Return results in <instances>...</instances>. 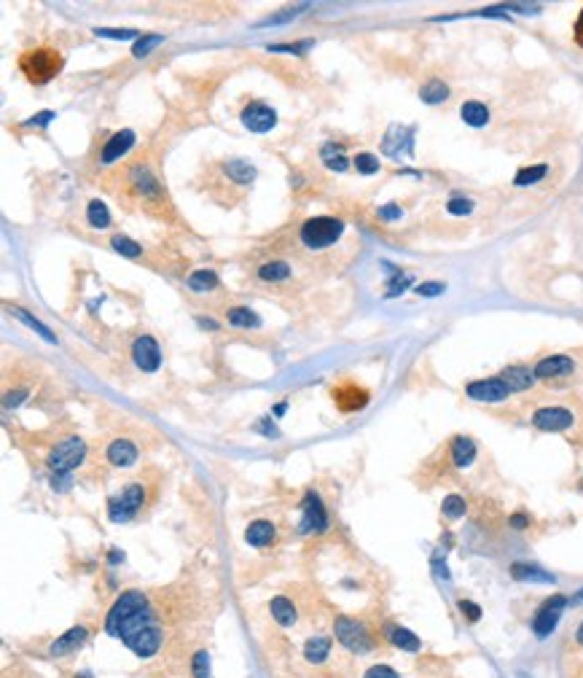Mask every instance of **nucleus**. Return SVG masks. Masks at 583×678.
<instances>
[{"label":"nucleus","mask_w":583,"mask_h":678,"mask_svg":"<svg viewBox=\"0 0 583 678\" xmlns=\"http://www.w3.org/2000/svg\"><path fill=\"white\" fill-rule=\"evenodd\" d=\"M573 423H575V415L565 407H543V409H535V415H532V425L538 431H549V434L567 431V428H573Z\"/></svg>","instance_id":"nucleus-12"},{"label":"nucleus","mask_w":583,"mask_h":678,"mask_svg":"<svg viewBox=\"0 0 583 678\" xmlns=\"http://www.w3.org/2000/svg\"><path fill=\"white\" fill-rule=\"evenodd\" d=\"M457 609H460V614H463L468 622H479L481 614H484L479 603H473V600H465V598H463V600H457Z\"/></svg>","instance_id":"nucleus-43"},{"label":"nucleus","mask_w":583,"mask_h":678,"mask_svg":"<svg viewBox=\"0 0 583 678\" xmlns=\"http://www.w3.org/2000/svg\"><path fill=\"white\" fill-rule=\"evenodd\" d=\"M333 633H336V641H339L347 651H352V654H366V651H371V649L377 646L374 633L363 625V622L350 619V616H336Z\"/></svg>","instance_id":"nucleus-4"},{"label":"nucleus","mask_w":583,"mask_h":678,"mask_svg":"<svg viewBox=\"0 0 583 678\" xmlns=\"http://www.w3.org/2000/svg\"><path fill=\"white\" fill-rule=\"evenodd\" d=\"M511 576L519 581H538V584H556V576L546 574L543 568L538 565H527V563H516L511 565Z\"/></svg>","instance_id":"nucleus-26"},{"label":"nucleus","mask_w":583,"mask_h":678,"mask_svg":"<svg viewBox=\"0 0 583 678\" xmlns=\"http://www.w3.org/2000/svg\"><path fill=\"white\" fill-rule=\"evenodd\" d=\"M94 35L100 38H116V41H129V38H140L138 30H113V27H97Z\"/></svg>","instance_id":"nucleus-44"},{"label":"nucleus","mask_w":583,"mask_h":678,"mask_svg":"<svg viewBox=\"0 0 583 678\" xmlns=\"http://www.w3.org/2000/svg\"><path fill=\"white\" fill-rule=\"evenodd\" d=\"M223 173L229 175V181L237 183V186H250L256 181V167L250 162H245V159H229V162H223Z\"/></svg>","instance_id":"nucleus-21"},{"label":"nucleus","mask_w":583,"mask_h":678,"mask_svg":"<svg viewBox=\"0 0 583 678\" xmlns=\"http://www.w3.org/2000/svg\"><path fill=\"white\" fill-rule=\"evenodd\" d=\"M446 210L452 216H468V213H473V199H468V197H452L446 202Z\"/></svg>","instance_id":"nucleus-42"},{"label":"nucleus","mask_w":583,"mask_h":678,"mask_svg":"<svg viewBox=\"0 0 583 678\" xmlns=\"http://www.w3.org/2000/svg\"><path fill=\"white\" fill-rule=\"evenodd\" d=\"M129 186L135 189L143 202H156V205H167V197L161 192V183L154 178V173L145 167V164H138L132 173H129Z\"/></svg>","instance_id":"nucleus-10"},{"label":"nucleus","mask_w":583,"mask_h":678,"mask_svg":"<svg viewBox=\"0 0 583 678\" xmlns=\"http://www.w3.org/2000/svg\"><path fill=\"white\" fill-rule=\"evenodd\" d=\"M573 369H575L573 358L559 353V355H546V358H540L532 372H535V380H556V377L573 374Z\"/></svg>","instance_id":"nucleus-17"},{"label":"nucleus","mask_w":583,"mask_h":678,"mask_svg":"<svg viewBox=\"0 0 583 678\" xmlns=\"http://www.w3.org/2000/svg\"><path fill=\"white\" fill-rule=\"evenodd\" d=\"M75 678H89V673H81V676H75Z\"/></svg>","instance_id":"nucleus-60"},{"label":"nucleus","mask_w":583,"mask_h":678,"mask_svg":"<svg viewBox=\"0 0 583 678\" xmlns=\"http://www.w3.org/2000/svg\"><path fill=\"white\" fill-rule=\"evenodd\" d=\"M269 611H272V619H275L277 625H282V627L296 625V619H298V611H296V606H293V600H288L285 595H277V598H272Z\"/></svg>","instance_id":"nucleus-24"},{"label":"nucleus","mask_w":583,"mask_h":678,"mask_svg":"<svg viewBox=\"0 0 583 678\" xmlns=\"http://www.w3.org/2000/svg\"><path fill=\"white\" fill-rule=\"evenodd\" d=\"M186 283L194 294H210V291L218 288V272L215 269H194Z\"/></svg>","instance_id":"nucleus-28"},{"label":"nucleus","mask_w":583,"mask_h":678,"mask_svg":"<svg viewBox=\"0 0 583 678\" xmlns=\"http://www.w3.org/2000/svg\"><path fill=\"white\" fill-rule=\"evenodd\" d=\"M307 6H298V8H288L285 14H277V17H269V19H264V24H282V22H288V19H293V17H298L301 11H304Z\"/></svg>","instance_id":"nucleus-48"},{"label":"nucleus","mask_w":583,"mask_h":678,"mask_svg":"<svg viewBox=\"0 0 583 678\" xmlns=\"http://www.w3.org/2000/svg\"><path fill=\"white\" fill-rule=\"evenodd\" d=\"M86 221H89L92 229H108L110 226V210H108V205L100 202V199H92L86 205Z\"/></svg>","instance_id":"nucleus-31"},{"label":"nucleus","mask_w":583,"mask_h":678,"mask_svg":"<svg viewBox=\"0 0 583 678\" xmlns=\"http://www.w3.org/2000/svg\"><path fill=\"white\" fill-rule=\"evenodd\" d=\"M52 119H54L52 111H41V113H35L33 119L27 122V127H43V124H49Z\"/></svg>","instance_id":"nucleus-52"},{"label":"nucleus","mask_w":583,"mask_h":678,"mask_svg":"<svg viewBox=\"0 0 583 678\" xmlns=\"http://www.w3.org/2000/svg\"><path fill=\"white\" fill-rule=\"evenodd\" d=\"M86 638H89V630H86L84 625L70 627L68 633H62V635L49 646V657H68V654L78 651V649L86 644Z\"/></svg>","instance_id":"nucleus-19"},{"label":"nucleus","mask_w":583,"mask_h":678,"mask_svg":"<svg viewBox=\"0 0 583 678\" xmlns=\"http://www.w3.org/2000/svg\"><path fill=\"white\" fill-rule=\"evenodd\" d=\"M500 380L508 385L511 393H516V390H527V388H532V383H535V372L527 369V366H508V369L500 374Z\"/></svg>","instance_id":"nucleus-23"},{"label":"nucleus","mask_w":583,"mask_h":678,"mask_svg":"<svg viewBox=\"0 0 583 678\" xmlns=\"http://www.w3.org/2000/svg\"><path fill=\"white\" fill-rule=\"evenodd\" d=\"M70 485H73L70 474H52V490H57V493H68Z\"/></svg>","instance_id":"nucleus-49"},{"label":"nucleus","mask_w":583,"mask_h":678,"mask_svg":"<svg viewBox=\"0 0 583 678\" xmlns=\"http://www.w3.org/2000/svg\"><path fill=\"white\" fill-rule=\"evenodd\" d=\"M8 310H11V315H17V318L22 320V323H24V326H30L33 331H38V334H41V337H43L46 342H57V337L52 334V329H49V326H43V323H41L38 318H33V315L27 313V310H22V307H8Z\"/></svg>","instance_id":"nucleus-34"},{"label":"nucleus","mask_w":583,"mask_h":678,"mask_svg":"<svg viewBox=\"0 0 583 678\" xmlns=\"http://www.w3.org/2000/svg\"><path fill=\"white\" fill-rule=\"evenodd\" d=\"M196 323H199V326H202V329H213V331L218 329V323H215V320H210V318H199V320H196Z\"/></svg>","instance_id":"nucleus-57"},{"label":"nucleus","mask_w":583,"mask_h":678,"mask_svg":"<svg viewBox=\"0 0 583 678\" xmlns=\"http://www.w3.org/2000/svg\"><path fill=\"white\" fill-rule=\"evenodd\" d=\"M304 49H309V43H280V46H269V52H293V54H298V52H304Z\"/></svg>","instance_id":"nucleus-51"},{"label":"nucleus","mask_w":583,"mask_h":678,"mask_svg":"<svg viewBox=\"0 0 583 678\" xmlns=\"http://www.w3.org/2000/svg\"><path fill=\"white\" fill-rule=\"evenodd\" d=\"M17 65H19V70H22V76H24L30 84L43 87V84L54 81V78L62 73V68H65V57H62L59 49H54V46H35V49H27V52L19 54Z\"/></svg>","instance_id":"nucleus-2"},{"label":"nucleus","mask_w":583,"mask_h":678,"mask_svg":"<svg viewBox=\"0 0 583 678\" xmlns=\"http://www.w3.org/2000/svg\"><path fill=\"white\" fill-rule=\"evenodd\" d=\"M352 164H355V170H358L361 175H377L379 167H382V162H379L374 154H368V151L358 154V157L352 159Z\"/></svg>","instance_id":"nucleus-40"},{"label":"nucleus","mask_w":583,"mask_h":678,"mask_svg":"<svg viewBox=\"0 0 583 678\" xmlns=\"http://www.w3.org/2000/svg\"><path fill=\"white\" fill-rule=\"evenodd\" d=\"M331 646H333V641H331L328 635H312L307 644H304V657H307V662H312V665H320V662L328 660Z\"/></svg>","instance_id":"nucleus-27"},{"label":"nucleus","mask_w":583,"mask_h":678,"mask_svg":"<svg viewBox=\"0 0 583 678\" xmlns=\"http://www.w3.org/2000/svg\"><path fill=\"white\" fill-rule=\"evenodd\" d=\"M105 633L119 638L140 660H151L164 646V630L143 590L121 592L105 616Z\"/></svg>","instance_id":"nucleus-1"},{"label":"nucleus","mask_w":583,"mask_h":678,"mask_svg":"<svg viewBox=\"0 0 583 678\" xmlns=\"http://www.w3.org/2000/svg\"><path fill=\"white\" fill-rule=\"evenodd\" d=\"M476 460V442L470 436H454L452 439V463L457 469H468Z\"/></svg>","instance_id":"nucleus-22"},{"label":"nucleus","mask_w":583,"mask_h":678,"mask_svg":"<svg viewBox=\"0 0 583 678\" xmlns=\"http://www.w3.org/2000/svg\"><path fill=\"white\" fill-rule=\"evenodd\" d=\"M508 522H511V528H516V530L530 528V517H527V514H521V511H519V514H511V520H508Z\"/></svg>","instance_id":"nucleus-53"},{"label":"nucleus","mask_w":583,"mask_h":678,"mask_svg":"<svg viewBox=\"0 0 583 678\" xmlns=\"http://www.w3.org/2000/svg\"><path fill=\"white\" fill-rule=\"evenodd\" d=\"M446 291L444 283H422V285H417V294L419 296H441Z\"/></svg>","instance_id":"nucleus-47"},{"label":"nucleus","mask_w":583,"mask_h":678,"mask_svg":"<svg viewBox=\"0 0 583 678\" xmlns=\"http://www.w3.org/2000/svg\"><path fill=\"white\" fill-rule=\"evenodd\" d=\"M135 140H138V135H135L132 129L113 132L110 138L105 140L103 151H100V164H113V162H119L121 157H127L129 148L135 146Z\"/></svg>","instance_id":"nucleus-16"},{"label":"nucleus","mask_w":583,"mask_h":678,"mask_svg":"<svg viewBox=\"0 0 583 678\" xmlns=\"http://www.w3.org/2000/svg\"><path fill=\"white\" fill-rule=\"evenodd\" d=\"M387 641H390L395 649H401V651H419V649H422V641L414 635L412 630L398 627V625L387 627Z\"/></svg>","instance_id":"nucleus-25"},{"label":"nucleus","mask_w":583,"mask_h":678,"mask_svg":"<svg viewBox=\"0 0 583 678\" xmlns=\"http://www.w3.org/2000/svg\"><path fill=\"white\" fill-rule=\"evenodd\" d=\"M465 396L473 401H481V404H500V401H508L511 390L500 377H487V380H476V383L465 385Z\"/></svg>","instance_id":"nucleus-11"},{"label":"nucleus","mask_w":583,"mask_h":678,"mask_svg":"<svg viewBox=\"0 0 583 678\" xmlns=\"http://www.w3.org/2000/svg\"><path fill=\"white\" fill-rule=\"evenodd\" d=\"M565 606H567L565 595H551V598H546L538 606L535 616H532V633L538 638H549L551 633L556 630V625H559V619L565 614Z\"/></svg>","instance_id":"nucleus-7"},{"label":"nucleus","mask_w":583,"mask_h":678,"mask_svg":"<svg viewBox=\"0 0 583 678\" xmlns=\"http://www.w3.org/2000/svg\"><path fill=\"white\" fill-rule=\"evenodd\" d=\"M546 173H549V167H546V164H535V167H521V170L516 173L514 183H516V186H532V183L543 181V178H546Z\"/></svg>","instance_id":"nucleus-38"},{"label":"nucleus","mask_w":583,"mask_h":678,"mask_svg":"<svg viewBox=\"0 0 583 678\" xmlns=\"http://www.w3.org/2000/svg\"><path fill=\"white\" fill-rule=\"evenodd\" d=\"M363 678H401V676H398V670L390 668V665H371V668L363 673Z\"/></svg>","instance_id":"nucleus-46"},{"label":"nucleus","mask_w":583,"mask_h":678,"mask_svg":"<svg viewBox=\"0 0 583 678\" xmlns=\"http://www.w3.org/2000/svg\"><path fill=\"white\" fill-rule=\"evenodd\" d=\"M446 97H449V87H446L441 78H430L425 87L419 89V100L428 105H438L444 103Z\"/></svg>","instance_id":"nucleus-32"},{"label":"nucleus","mask_w":583,"mask_h":678,"mask_svg":"<svg viewBox=\"0 0 583 678\" xmlns=\"http://www.w3.org/2000/svg\"><path fill=\"white\" fill-rule=\"evenodd\" d=\"M145 504V487L140 482H129L119 495L108 501V517L110 522H129Z\"/></svg>","instance_id":"nucleus-6"},{"label":"nucleus","mask_w":583,"mask_h":678,"mask_svg":"<svg viewBox=\"0 0 583 678\" xmlns=\"http://www.w3.org/2000/svg\"><path fill=\"white\" fill-rule=\"evenodd\" d=\"M258 278L264 283H282L291 278V264L288 261H266L258 267Z\"/></svg>","instance_id":"nucleus-29"},{"label":"nucleus","mask_w":583,"mask_h":678,"mask_svg":"<svg viewBox=\"0 0 583 678\" xmlns=\"http://www.w3.org/2000/svg\"><path fill=\"white\" fill-rule=\"evenodd\" d=\"M519 678H527V676H524V673H521V676H519Z\"/></svg>","instance_id":"nucleus-61"},{"label":"nucleus","mask_w":583,"mask_h":678,"mask_svg":"<svg viewBox=\"0 0 583 678\" xmlns=\"http://www.w3.org/2000/svg\"><path fill=\"white\" fill-rule=\"evenodd\" d=\"M575 644L583 646V622L578 625V630H575Z\"/></svg>","instance_id":"nucleus-58"},{"label":"nucleus","mask_w":583,"mask_h":678,"mask_svg":"<svg viewBox=\"0 0 583 678\" xmlns=\"http://www.w3.org/2000/svg\"><path fill=\"white\" fill-rule=\"evenodd\" d=\"M226 320H229L231 326H237V329H250V326H258V323H261V318H258L250 307H231V310L226 313Z\"/></svg>","instance_id":"nucleus-33"},{"label":"nucleus","mask_w":583,"mask_h":678,"mask_svg":"<svg viewBox=\"0 0 583 678\" xmlns=\"http://www.w3.org/2000/svg\"><path fill=\"white\" fill-rule=\"evenodd\" d=\"M460 116H463L465 124H470V127H484V124L489 122V108L484 103H479V100H468V103H463V108H460Z\"/></svg>","instance_id":"nucleus-30"},{"label":"nucleus","mask_w":583,"mask_h":678,"mask_svg":"<svg viewBox=\"0 0 583 678\" xmlns=\"http://www.w3.org/2000/svg\"><path fill=\"white\" fill-rule=\"evenodd\" d=\"M138 455L140 452L135 447V442H129V439H113L108 444V450H105V460L113 469H132L138 463Z\"/></svg>","instance_id":"nucleus-18"},{"label":"nucleus","mask_w":583,"mask_h":678,"mask_svg":"<svg viewBox=\"0 0 583 678\" xmlns=\"http://www.w3.org/2000/svg\"><path fill=\"white\" fill-rule=\"evenodd\" d=\"M328 511L320 495L315 490H309L301 501V522H298V533L301 536H312V533H326L328 530Z\"/></svg>","instance_id":"nucleus-8"},{"label":"nucleus","mask_w":583,"mask_h":678,"mask_svg":"<svg viewBox=\"0 0 583 678\" xmlns=\"http://www.w3.org/2000/svg\"><path fill=\"white\" fill-rule=\"evenodd\" d=\"M323 162H326L328 170H333V173H344V170L350 167V159L344 157L342 148H336L333 143L323 146Z\"/></svg>","instance_id":"nucleus-35"},{"label":"nucleus","mask_w":583,"mask_h":678,"mask_svg":"<svg viewBox=\"0 0 583 678\" xmlns=\"http://www.w3.org/2000/svg\"><path fill=\"white\" fill-rule=\"evenodd\" d=\"M573 38H575V43H578V46H583V8H581V14H578V19H575V27H573Z\"/></svg>","instance_id":"nucleus-55"},{"label":"nucleus","mask_w":583,"mask_h":678,"mask_svg":"<svg viewBox=\"0 0 583 678\" xmlns=\"http://www.w3.org/2000/svg\"><path fill=\"white\" fill-rule=\"evenodd\" d=\"M403 216V210L398 208L395 202H390V205H384V208H379V218H384V221H398Z\"/></svg>","instance_id":"nucleus-50"},{"label":"nucleus","mask_w":583,"mask_h":678,"mask_svg":"<svg viewBox=\"0 0 583 678\" xmlns=\"http://www.w3.org/2000/svg\"><path fill=\"white\" fill-rule=\"evenodd\" d=\"M132 361H135V366H138L140 372H148V374L159 372V366H161V348H159V342H156L154 337L143 334V337L135 339V345H132Z\"/></svg>","instance_id":"nucleus-13"},{"label":"nucleus","mask_w":583,"mask_h":678,"mask_svg":"<svg viewBox=\"0 0 583 678\" xmlns=\"http://www.w3.org/2000/svg\"><path fill=\"white\" fill-rule=\"evenodd\" d=\"M242 124L250 129V132H258V135H264V132H269V129H275L277 124V113L269 108V105L264 103H253L245 105V111H242Z\"/></svg>","instance_id":"nucleus-15"},{"label":"nucleus","mask_w":583,"mask_h":678,"mask_svg":"<svg viewBox=\"0 0 583 678\" xmlns=\"http://www.w3.org/2000/svg\"><path fill=\"white\" fill-rule=\"evenodd\" d=\"M465 511H468V504H465L463 495H446L444 504H441V514H444L446 520H460V517H465Z\"/></svg>","instance_id":"nucleus-36"},{"label":"nucleus","mask_w":583,"mask_h":678,"mask_svg":"<svg viewBox=\"0 0 583 678\" xmlns=\"http://www.w3.org/2000/svg\"><path fill=\"white\" fill-rule=\"evenodd\" d=\"M27 396V390H14V393H6V407H19Z\"/></svg>","instance_id":"nucleus-54"},{"label":"nucleus","mask_w":583,"mask_h":678,"mask_svg":"<svg viewBox=\"0 0 583 678\" xmlns=\"http://www.w3.org/2000/svg\"><path fill=\"white\" fill-rule=\"evenodd\" d=\"M84 458H86V442L81 436H68V439H62L54 447L46 463H49L52 474H73V471L84 463Z\"/></svg>","instance_id":"nucleus-5"},{"label":"nucleus","mask_w":583,"mask_h":678,"mask_svg":"<svg viewBox=\"0 0 583 678\" xmlns=\"http://www.w3.org/2000/svg\"><path fill=\"white\" fill-rule=\"evenodd\" d=\"M344 234V221L333 216H315L307 218L298 229V240L309 250H326Z\"/></svg>","instance_id":"nucleus-3"},{"label":"nucleus","mask_w":583,"mask_h":678,"mask_svg":"<svg viewBox=\"0 0 583 678\" xmlns=\"http://www.w3.org/2000/svg\"><path fill=\"white\" fill-rule=\"evenodd\" d=\"M331 399H333V404H336L339 412H347V415H350V412H361V409L368 407L371 390L358 383H352V380H344V383H336L333 388H331Z\"/></svg>","instance_id":"nucleus-9"},{"label":"nucleus","mask_w":583,"mask_h":678,"mask_svg":"<svg viewBox=\"0 0 583 678\" xmlns=\"http://www.w3.org/2000/svg\"><path fill=\"white\" fill-rule=\"evenodd\" d=\"M285 409H288V404H285V401H282V404H277L275 415H277V418H280V415H282V412H285Z\"/></svg>","instance_id":"nucleus-59"},{"label":"nucleus","mask_w":583,"mask_h":678,"mask_svg":"<svg viewBox=\"0 0 583 678\" xmlns=\"http://www.w3.org/2000/svg\"><path fill=\"white\" fill-rule=\"evenodd\" d=\"M258 431H261V434H266V436H280V434H277V428H275V425L269 423V418H264V423L258 425Z\"/></svg>","instance_id":"nucleus-56"},{"label":"nucleus","mask_w":583,"mask_h":678,"mask_svg":"<svg viewBox=\"0 0 583 678\" xmlns=\"http://www.w3.org/2000/svg\"><path fill=\"white\" fill-rule=\"evenodd\" d=\"M191 676L210 678V654H207V651H196V654L191 657Z\"/></svg>","instance_id":"nucleus-41"},{"label":"nucleus","mask_w":583,"mask_h":678,"mask_svg":"<svg viewBox=\"0 0 583 678\" xmlns=\"http://www.w3.org/2000/svg\"><path fill=\"white\" fill-rule=\"evenodd\" d=\"M110 245H113V250H116V253L127 256V259H138L140 253H143V245L135 243V240H132V237H127V234H116V237L110 240Z\"/></svg>","instance_id":"nucleus-37"},{"label":"nucleus","mask_w":583,"mask_h":678,"mask_svg":"<svg viewBox=\"0 0 583 678\" xmlns=\"http://www.w3.org/2000/svg\"><path fill=\"white\" fill-rule=\"evenodd\" d=\"M409 283H412V275H401L398 269H393V280L387 283V296H398Z\"/></svg>","instance_id":"nucleus-45"},{"label":"nucleus","mask_w":583,"mask_h":678,"mask_svg":"<svg viewBox=\"0 0 583 678\" xmlns=\"http://www.w3.org/2000/svg\"><path fill=\"white\" fill-rule=\"evenodd\" d=\"M161 43H164V35H159V33H156V35H145V33H143L138 38V41H135V46H132V54H135L138 59H143V57H148V54L154 52L156 46H161Z\"/></svg>","instance_id":"nucleus-39"},{"label":"nucleus","mask_w":583,"mask_h":678,"mask_svg":"<svg viewBox=\"0 0 583 678\" xmlns=\"http://www.w3.org/2000/svg\"><path fill=\"white\" fill-rule=\"evenodd\" d=\"M275 539H277V528L275 522L269 520H256L245 528V541L250 546H256V549H264V546L275 544Z\"/></svg>","instance_id":"nucleus-20"},{"label":"nucleus","mask_w":583,"mask_h":678,"mask_svg":"<svg viewBox=\"0 0 583 678\" xmlns=\"http://www.w3.org/2000/svg\"><path fill=\"white\" fill-rule=\"evenodd\" d=\"M412 138H414L412 127L393 124V127L387 129L384 140H382V151H384V157H393V159L412 157Z\"/></svg>","instance_id":"nucleus-14"}]
</instances>
